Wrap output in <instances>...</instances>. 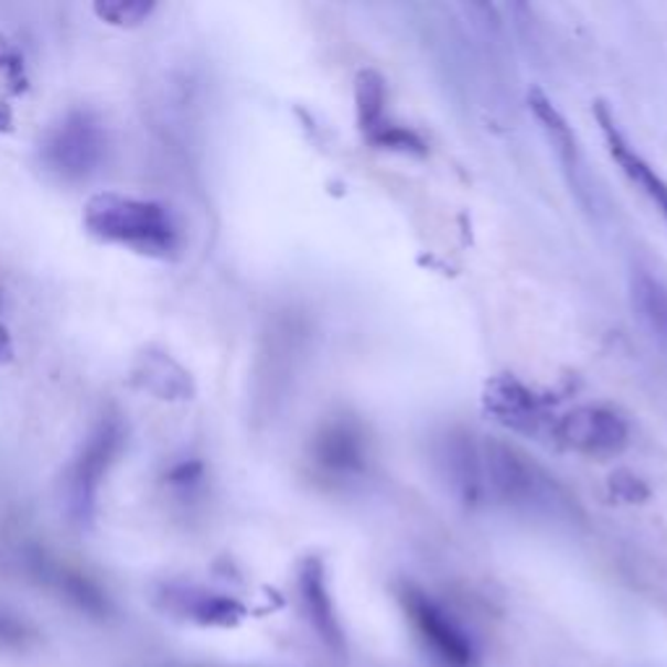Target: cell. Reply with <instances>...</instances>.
<instances>
[{
	"instance_id": "cell-1",
	"label": "cell",
	"mask_w": 667,
	"mask_h": 667,
	"mask_svg": "<svg viewBox=\"0 0 667 667\" xmlns=\"http://www.w3.org/2000/svg\"><path fill=\"white\" fill-rule=\"evenodd\" d=\"M433 464L464 506H498L535 519H571L577 514L566 487L514 443L454 428L435 441Z\"/></svg>"
},
{
	"instance_id": "cell-2",
	"label": "cell",
	"mask_w": 667,
	"mask_h": 667,
	"mask_svg": "<svg viewBox=\"0 0 667 667\" xmlns=\"http://www.w3.org/2000/svg\"><path fill=\"white\" fill-rule=\"evenodd\" d=\"M84 225L103 243L149 258H172L183 243L181 225L170 206L112 191L97 193L86 201Z\"/></svg>"
},
{
	"instance_id": "cell-3",
	"label": "cell",
	"mask_w": 667,
	"mask_h": 667,
	"mask_svg": "<svg viewBox=\"0 0 667 667\" xmlns=\"http://www.w3.org/2000/svg\"><path fill=\"white\" fill-rule=\"evenodd\" d=\"M123 443V420L118 415H105L89 430V435L68 462L66 475H63V506H66V516L74 527L86 529L95 521L99 491H103V483L110 475L112 464L118 462Z\"/></svg>"
},
{
	"instance_id": "cell-4",
	"label": "cell",
	"mask_w": 667,
	"mask_h": 667,
	"mask_svg": "<svg viewBox=\"0 0 667 667\" xmlns=\"http://www.w3.org/2000/svg\"><path fill=\"white\" fill-rule=\"evenodd\" d=\"M107 143V128L97 112L68 110L42 139L40 160L61 181L82 183L105 164Z\"/></svg>"
},
{
	"instance_id": "cell-5",
	"label": "cell",
	"mask_w": 667,
	"mask_h": 667,
	"mask_svg": "<svg viewBox=\"0 0 667 667\" xmlns=\"http://www.w3.org/2000/svg\"><path fill=\"white\" fill-rule=\"evenodd\" d=\"M401 611L418 636L422 647L443 667H475L477 649L470 631L451 615L439 600L415 584L399 590Z\"/></svg>"
},
{
	"instance_id": "cell-6",
	"label": "cell",
	"mask_w": 667,
	"mask_h": 667,
	"mask_svg": "<svg viewBox=\"0 0 667 667\" xmlns=\"http://www.w3.org/2000/svg\"><path fill=\"white\" fill-rule=\"evenodd\" d=\"M548 441L587 459H615L631 447V426L615 407L577 405L556 415Z\"/></svg>"
},
{
	"instance_id": "cell-7",
	"label": "cell",
	"mask_w": 667,
	"mask_h": 667,
	"mask_svg": "<svg viewBox=\"0 0 667 667\" xmlns=\"http://www.w3.org/2000/svg\"><path fill=\"white\" fill-rule=\"evenodd\" d=\"M483 410L501 428L516 435L548 441L556 422V405L540 391L521 381L514 373H498L487 378L483 389Z\"/></svg>"
},
{
	"instance_id": "cell-8",
	"label": "cell",
	"mask_w": 667,
	"mask_h": 667,
	"mask_svg": "<svg viewBox=\"0 0 667 667\" xmlns=\"http://www.w3.org/2000/svg\"><path fill=\"white\" fill-rule=\"evenodd\" d=\"M21 566H24L26 577H32L34 582L53 590L57 598L66 600L78 613L97 621H105L112 615V602L107 598V592L95 579L78 571L76 566L61 563L42 548H26L21 553Z\"/></svg>"
},
{
	"instance_id": "cell-9",
	"label": "cell",
	"mask_w": 667,
	"mask_h": 667,
	"mask_svg": "<svg viewBox=\"0 0 667 667\" xmlns=\"http://www.w3.org/2000/svg\"><path fill=\"white\" fill-rule=\"evenodd\" d=\"M368 435L353 418H336L321 426L311 443V462L319 475L334 483H353L368 472Z\"/></svg>"
},
{
	"instance_id": "cell-10",
	"label": "cell",
	"mask_w": 667,
	"mask_h": 667,
	"mask_svg": "<svg viewBox=\"0 0 667 667\" xmlns=\"http://www.w3.org/2000/svg\"><path fill=\"white\" fill-rule=\"evenodd\" d=\"M594 120H598L602 141H605V149L615 162V168L634 185V191L642 193L644 201H647L652 209L659 214V219L667 225V181L663 177V172L628 141V136L623 133V128L618 126V120H615V115L607 110L605 103L594 105Z\"/></svg>"
},
{
	"instance_id": "cell-11",
	"label": "cell",
	"mask_w": 667,
	"mask_h": 667,
	"mask_svg": "<svg viewBox=\"0 0 667 667\" xmlns=\"http://www.w3.org/2000/svg\"><path fill=\"white\" fill-rule=\"evenodd\" d=\"M529 110H532L535 120L540 123L545 141H548L550 149H553L556 160L561 164L571 191H577V198L582 201L584 206H592L594 189H592L590 170H587L582 147H579L577 133H573L566 115L558 110V107L550 103V97L540 89L529 92Z\"/></svg>"
},
{
	"instance_id": "cell-12",
	"label": "cell",
	"mask_w": 667,
	"mask_h": 667,
	"mask_svg": "<svg viewBox=\"0 0 667 667\" xmlns=\"http://www.w3.org/2000/svg\"><path fill=\"white\" fill-rule=\"evenodd\" d=\"M386 84L376 71H361L355 78V110L357 126L365 139L376 143L378 149H394V152H415L422 154L426 147L422 141L407 128H401L389 118L386 110Z\"/></svg>"
},
{
	"instance_id": "cell-13",
	"label": "cell",
	"mask_w": 667,
	"mask_h": 667,
	"mask_svg": "<svg viewBox=\"0 0 667 667\" xmlns=\"http://www.w3.org/2000/svg\"><path fill=\"white\" fill-rule=\"evenodd\" d=\"M160 605L164 611L183 621H193L198 626L229 628L243 621L246 607L229 594H219L196 584L170 582L160 590Z\"/></svg>"
},
{
	"instance_id": "cell-14",
	"label": "cell",
	"mask_w": 667,
	"mask_h": 667,
	"mask_svg": "<svg viewBox=\"0 0 667 667\" xmlns=\"http://www.w3.org/2000/svg\"><path fill=\"white\" fill-rule=\"evenodd\" d=\"M298 594H300V605H303V613L311 628L319 634V639L326 644L334 655H342L344 652V631L340 623V615H336L332 592H329V579H326V566L321 558H305L300 563L298 571Z\"/></svg>"
},
{
	"instance_id": "cell-15",
	"label": "cell",
	"mask_w": 667,
	"mask_h": 667,
	"mask_svg": "<svg viewBox=\"0 0 667 667\" xmlns=\"http://www.w3.org/2000/svg\"><path fill=\"white\" fill-rule=\"evenodd\" d=\"M628 303L642 332L667 353V282L655 271L636 267L628 275Z\"/></svg>"
},
{
	"instance_id": "cell-16",
	"label": "cell",
	"mask_w": 667,
	"mask_h": 667,
	"mask_svg": "<svg viewBox=\"0 0 667 667\" xmlns=\"http://www.w3.org/2000/svg\"><path fill=\"white\" fill-rule=\"evenodd\" d=\"M164 480H168V487L177 498H196L206 480L204 462H201V459H181V462H175L168 470Z\"/></svg>"
},
{
	"instance_id": "cell-17",
	"label": "cell",
	"mask_w": 667,
	"mask_h": 667,
	"mask_svg": "<svg viewBox=\"0 0 667 667\" xmlns=\"http://www.w3.org/2000/svg\"><path fill=\"white\" fill-rule=\"evenodd\" d=\"M154 9V3H143V0H105L95 6L97 17L115 26H139L152 17Z\"/></svg>"
},
{
	"instance_id": "cell-18",
	"label": "cell",
	"mask_w": 667,
	"mask_h": 667,
	"mask_svg": "<svg viewBox=\"0 0 667 667\" xmlns=\"http://www.w3.org/2000/svg\"><path fill=\"white\" fill-rule=\"evenodd\" d=\"M32 628L21 618H17V615L6 611V607H0V649L21 652L32 644Z\"/></svg>"
}]
</instances>
